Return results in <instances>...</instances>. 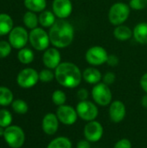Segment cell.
Instances as JSON below:
<instances>
[{
	"label": "cell",
	"mask_w": 147,
	"mask_h": 148,
	"mask_svg": "<svg viewBox=\"0 0 147 148\" xmlns=\"http://www.w3.org/2000/svg\"><path fill=\"white\" fill-rule=\"evenodd\" d=\"M49 40L53 46L58 49L68 47L75 37L73 25L65 19H58L50 27L49 31Z\"/></svg>",
	"instance_id": "cell-1"
},
{
	"label": "cell",
	"mask_w": 147,
	"mask_h": 148,
	"mask_svg": "<svg viewBox=\"0 0 147 148\" xmlns=\"http://www.w3.org/2000/svg\"><path fill=\"white\" fill-rule=\"evenodd\" d=\"M55 78L61 86L67 88H75L81 84L82 73L75 63L64 62H61L55 69Z\"/></svg>",
	"instance_id": "cell-2"
},
{
	"label": "cell",
	"mask_w": 147,
	"mask_h": 148,
	"mask_svg": "<svg viewBox=\"0 0 147 148\" xmlns=\"http://www.w3.org/2000/svg\"><path fill=\"white\" fill-rule=\"evenodd\" d=\"M131 8L129 4L122 2L113 3L108 11V20L114 26L123 24L129 17Z\"/></svg>",
	"instance_id": "cell-3"
},
{
	"label": "cell",
	"mask_w": 147,
	"mask_h": 148,
	"mask_svg": "<svg viewBox=\"0 0 147 148\" xmlns=\"http://www.w3.org/2000/svg\"><path fill=\"white\" fill-rule=\"evenodd\" d=\"M3 138L9 147L11 148H20L25 141L23 130L17 126H9L4 130Z\"/></svg>",
	"instance_id": "cell-4"
},
{
	"label": "cell",
	"mask_w": 147,
	"mask_h": 148,
	"mask_svg": "<svg viewBox=\"0 0 147 148\" xmlns=\"http://www.w3.org/2000/svg\"><path fill=\"white\" fill-rule=\"evenodd\" d=\"M92 97L96 104L105 107L111 104L113 95L108 85L104 82H99L92 89Z\"/></svg>",
	"instance_id": "cell-5"
},
{
	"label": "cell",
	"mask_w": 147,
	"mask_h": 148,
	"mask_svg": "<svg viewBox=\"0 0 147 148\" xmlns=\"http://www.w3.org/2000/svg\"><path fill=\"white\" fill-rule=\"evenodd\" d=\"M29 41L31 46L39 51L46 50L49 48L50 40L49 33L42 28H36L31 29L29 34Z\"/></svg>",
	"instance_id": "cell-6"
},
{
	"label": "cell",
	"mask_w": 147,
	"mask_h": 148,
	"mask_svg": "<svg viewBox=\"0 0 147 148\" xmlns=\"http://www.w3.org/2000/svg\"><path fill=\"white\" fill-rule=\"evenodd\" d=\"M76 112L78 117L85 121H95L99 114V109L97 106L89 101H79L76 105Z\"/></svg>",
	"instance_id": "cell-7"
},
{
	"label": "cell",
	"mask_w": 147,
	"mask_h": 148,
	"mask_svg": "<svg viewBox=\"0 0 147 148\" xmlns=\"http://www.w3.org/2000/svg\"><path fill=\"white\" fill-rule=\"evenodd\" d=\"M108 54L107 50L101 46H93L86 52V61L92 66H101L107 63Z\"/></svg>",
	"instance_id": "cell-8"
},
{
	"label": "cell",
	"mask_w": 147,
	"mask_h": 148,
	"mask_svg": "<svg viewBox=\"0 0 147 148\" xmlns=\"http://www.w3.org/2000/svg\"><path fill=\"white\" fill-rule=\"evenodd\" d=\"M39 81V73L34 69L27 68L20 71L17 75V84L23 88H30Z\"/></svg>",
	"instance_id": "cell-9"
},
{
	"label": "cell",
	"mask_w": 147,
	"mask_h": 148,
	"mask_svg": "<svg viewBox=\"0 0 147 148\" xmlns=\"http://www.w3.org/2000/svg\"><path fill=\"white\" fill-rule=\"evenodd\" d=\"M29 40V34L27 30L19 26L13 28L9 34V42L14 49H23L27 44Z\"/></svg>",
	"instance_id": "cell-10"
},
{
	"label": "cell",
	"mask_w": 147,
	"mask_h": 148,
	"mask_svg": "<svg viewBox=\"0 0 147 148\" xmlns=\"http://www.w3.org/2000/svg\"><path fill=\"white\" fill-rule=\"evenodd\" d=\"M56 116L59 121L66 126L74 125L77 121L78 114L76 109L69 105H62L57 108Z\"/></svg>",
	"instance_id": "cell-11"
},
{
	"label": "cell",
	"mask_w": 147,
	"mask_h": 148,
	"mask_svg": "<svg viewBox=\"0 0 147 148\" xmlns=\"http://www.w3.org/2000/svg\"><path fill=\"white\" fill-rule=\"evenodd\" d=\"M84 137L89 142H97L99 141L104 134V129L102 125L97 121H88L83 130Z\"/></svg>",
	"instance_id": "cell-12"
},
{
	"label": "cell",
	"mask_w": 147,
	"mask_h": 148,
	"mask_svg": "<svg viewBox=\"0 0 147 148\" xmlns=\"http://www.w3.org/2000/svg\"><path fill=\"white\" fill-rule=\"evenodd\" d=\"M52 9L56 17L59 19H66L73 11V4L71 0H54Z\"/></svg>",
	"instance_id": "cell-13"
},
{
	"label": "cell",
	"mask_w": 147,
	"mask_h": 148,
	"mask_svg": "<svg viewBox=\"0 0 147 148\" xmlns=\"http://www.w3.org/2000/svg\"><path fill=\"white\" fill-rule=\"evenodd\" d=\"M109 118L113 123H120L121 122L126 114V109L124 102L121 101H112L109 105Z\"/></svg>",
	"instance_id": "cell-14"
},
{
	"label": "cell",
	"mask_w": 147,
	"mask_h": 148,
	"mask_svg": "<svg viewBox=\"0 0 147 148\" xmlns=\"http://www.w3.org/2000/svg\"><path fill=\"white\" fill-rule=\"evenodd\" d=\"M61 54L56 48H48L42 56V62L47 69H55L61 63Z\"/></svg>",
	"instance_id": "cell-15"
},
{
	"label": "cell",
	"mask_w": 147,
	"mask_h": 148,
	"mask_svg": "<svg viewBox=\"0 0 147 148\" xmlns=\"http://www.w3.org/2000/svg\"><path fill=\"white\" fill-rule=\"evenodd\" d=\"M59 120L55 114L49 113L44 115L42 122V127L43 132L48 135H54L59 127Z\"/></svg>",
	"instance_id": "cell-16"
},
{
	"label": "cell",
	"mask_w": 147,
	"mask_h": 148,
	"mask_svg": "<svg viewBox=\"0 0 147 148\" xmlns=\"http://www.w3.org/2000/svg\"><path fill=\"white\" fill-rule=\"evenodd\" d=\"M82 79L88 84L95 85L99 83L102 79V75L99 69L94 67L87 68L82 72Z\"/></svg>",
	"instance_id": "cell-17"
},
{
	"label": "cell",
	"mask_w": 147,
	"mask_h": 148,
	"mask_svg": "<svg viewBox=\"0 0 147 148\" xmlns=\"http://www.w3.org/2000/svg\"><path fill=\"white\" fill-rule=\"evenodd\" d=\"M133 36L137 42L147 44V23H138L133 30Z\"/></svg>",
	"instance_id": "cell-18"
},
{
	"label": "cell",
	"mask_w": 147,
	"mask_h": 148,
	"mask_svg": "<svg viewBox=\"0 0 147 148\" xmlns=\"http://www.w3.org/2000/svg\"><path fill=\"white\" fill-rule=\"evenodd\" d=\"M113 36L119 41H127L133 36V30L128 26L121 24L116 26L113 30Z\"/></svg>",
	"instance_id": "cell-19"
},
{
	"label": "cell",
	"mask_w": 147,
	"mask_h": 148,
	"mask_svg": "<svg viewBox=\"0 0 147 148\" xmlns=\"http://www.w3.org/2000/svg\"><path fill=\"white\" fill-rule=\"evenodd\" d=\"M13 29L12 18L8 15L2 13L0 14V36L10 34Z\"/></svg>",
	"instance_id": "cell-20"
},
{
	"label": "cell",
	"mask_w": 147,
	"mask_h": 148,
	"mask_svg": "<svg viewBox=\"0 0 147 148\" xmlns=\"http://www.w3.org/2000/svg\"><path fill=\"white\" fill-rule=\"evenodd\" d=\"M39 23L44 28H50L55 23V15L50 10H43L38 16Z\"/></svg>",
	"instance_id": "cell-21"
},
{
	"label": "cell",
	"mask_w": 147,
	"mask_h": 148,
	"mask_svg": "<svg viewBox=\"0 0 147 148\" xmlns=\"http://www.w3.org/2000/svg\"><path fill=\"white\" fill-rule=\"evenodd\" d=\"M25 7L32 12H42L47 6L46 0H24Z\"/></svg>",
	"instance_id": "cell-22"
},
{
	"label": "cell",
	"mask_w": 147,
	"mask_h": 148,
	"mask_svg": "<svg viewBox=\"0 0 147 148\" xmlns=\"http://www.w3.org/2000/svg\"><path fill=\"white\" fill-rule=\"evenodd\" d=\"M47 148H72V142L67 137H57L52 140Z\"/></svg>",
	"instance_id": "cell-23"
},
{
	"label": "cell",
	"mask_w": 147,
	"mask_h": 148,
	"mask_svg": "<svg viewBox=\"0 0 147 148\" xmlns=\"http://www.w3.org/2000/svg\"><path fill=\"white\" fill-rule=\"evenodd\" d=\"M23 23L25 26L30 29L37 28V25L39 23L38 16L36 15L35 12L32 11H27L23 16Z\"/></svg>",
	"instance_id": "cell-24"
},
{
	"label": "cell",
	"mask_w": 147,
	"mask_h": 148,
	"mask_svg": "<svg viewBox=\"0 0 147 148\" xmlns=\"http://www.w3.org/2000/svg\"><path fill=\"white\" fill-rule=\"evenodd\" d=\"M17 58L23 64H29L34 60V53L31 49L27 48H23L19 50Z\"/></svg>",
	"instance_id": "cell-25"
},
{
	"label": "cell",
	"mask_w": 147,
	"mask_h": 148,
	"mask_svg": "<svg viewBox=\"0 0 147 148\" xmlns=\"http://www.w3.org/2000/svg\"><path fill=\"white\" fill-rule=\"evenodd\" d=\"M12 102V92L6 87H0V106H9Z\"/></svg>",
	"instance_id": "cell-26"
},
{
	"label": "cell",
	"mask_w": 147,
	"mask_h": 148,
	"mask_svg": "<svg viewBox=\"0 0 147 148\" xmlns=\"http://www.w3.org/2000/svg\"><path fill=\"white\" fill-rule=\"evenodd\" d=\"M11 105H12L13 110L16 114H26L28 112V109H29L28 104L24 101H23L21 99H17V100L13 101V102L11 103Z\"/></svg>",
	"instance_id": "cell-27"
},
{
	"label": "cell",
	"mask_w": 147,
	"mask_h": 148,
	"mask_svg": "<svg viewBox=\"0 0 147 148\" xmlns=\"http://www.w3.org/2000/svg\"><path fill=\"white\" fill-rule=\"evenodd\" d=\"M67 101V96H66V94L60 90V89H57L55 91L53 92L52 94V101L55 105L60 107L62 105H64L65 102Z\"/></svg>",
	"instance_id": "cell-28"
},
{
	"label": "cell",
	"mask_w": 147,
	"mask_h": 148,
	"mask_svg": "<svg viewBox=\"0 0 147 148\" xmlns=\"http://www.w3.org/2000/svg\"><path fill=\"white\" fill-rule=\"evenodd\" d=\"M12 121V115L6 109L0 110V127H8L10 126Z\"/></svg>",
	"instance_id": "cell-29"
},
{
	"label": "cell",
	"mask_w": 147,
	"mask_h": 148,
	"mask_svg": "<svg viewBox=\"0 0 147 148\" xmlns=\"http://www.w3.org/2000/svg\"><path fill=\"white\" fill-rule=\"evenodd\" d=\"M55 78V73L51 71V69H42L39 73V81L42 82H52Z\"/></svg>",
	"instance_id": "cell-30"
},
{
	"label": "cell",
	"mask_w": 147,
	"mask_h": 148,
	"mask_svg": "<svg viewBox=\"0 0 147 148\" xmlns=\"http://www.w3.org/2000/svg\"><path fill=\"white\" fill-rule=\"evenodd\" d=\"M11 51V45L9 42H0V58L7 57Z\"/></svg>",
	"instance_id": "cell-31"
},
{
	"label": "cell",
	"mask_w": 147,
	"mask_h": 148,
	"mask_svg": "<svg viewBox=\"0 0 147 148\" xmlns=\"http://www.w3.org/2000/svg\"><path fill=\"white\" fill-rule=\"evenodd\" d=\"M129 6L131 9L134 10H144L147 6L146 0H130Z\"/></svg>",
	"instance_id": "cell-32"
},
{
	"label": "cell",
	"mask_w": 147,
	"mask_h": 148,
	"mask_svg": "<svg viewBox=\"0 0 147 148\" xmlns=\"http://www.w3.org/2000/svg\"><path fill=\"white\" fill-rule=\"evenodd\" d=\"M116 80V75L113 72H107L103 76H102V81L105 84L110 86L114 83Z\"/></svg>",
	"instance_id": "cell-33"
},
{
	"label": "cell",
	"mask_w": 147,
	"mask_h": 148,
	"mask_svg": "<svg viewBox=\"0 0 147 148\" xmlns=\"http://www.w3.org/2000/svg\"><path fill=\"white\" fill-rule=\"evenodd\" d=\"M113 148H132V143L128 139H121L115 143Z\"/></svg>",
	"instance_id": "cell-34"
},
{
	"label": "cell",
	"mask_w": 147,
	"mask_h": 148,
	"mask_svg": "<svg viewBox=\"0 0 147 148\" xmlns=\"http://www.w3.org/2000/svg\"><path fill=\"white\" fill-rule=\"evenodd\" d=\"M77 98L80 100V101H87L88 99V96H89V93L88 91V89L86 88H80L78 91H77Z\"/></svg>",
	"instance_id": "cell-35"
},
{
	"label": "cell",
	"mask_w": 147,
	"mask_h": 148,
	"mask_svg": "<svg viewBox=\"0 0 147 148\" xmlns=\"http://www.w3.org/2000/svg\"><path fill=\"white\" fill-rule=\"evenodd\" d=\"M119 58L117 56L115 55H108V57H107V63L108 66L110 67H115L119 64Z\"/></svg>",
	"instance_id": "cell-36"
},
{
	"label": "cell",
	"mask_w": 147,
	"mask_h": 148,
	"mask_svg": "<svg viewBox=\"0 0 147 148\" xmlns=\"http://www.w3.org/2000/svg\"><path fill=\"white\" fill-rule=\"evenodd\" d=\"M139 84H140V87L142 88V89L145 91V93L147 94V73L144 74L140 80H139Z\"/></svg>",
	"instance_id": "cell-37"
},
{
	"label": "cell",
	"mask_w": 147,
	"mask_h": 148,
	"mask_svg": "<svg viewBox=\"0 0 147 148\" xmlns=\"http://www.w3.org/2000/svg\"><path fill=\"white\" fill-rule=\"evenodd\" d=\"M76 148H91V144L88 140H81L77 145H76Z\"/></svg>",
	"instance_id": "cell-38"
},
{
	"label": "cell",
	"mask_w": 147,
	"mask_h": 148,
	"mask_svg": "<svg viewBox=\"0 0 147 148\" xmlns=\"http://www.w3.org/2000/svg\"><path fill=\"white\" fill-rule=\"evenodd\" d=\"M141 104L143 106V108H147V94H146L143 97H142V100H141Z\"/></svg>",
	"instance_id": "cell-39"
},
{
	"label": "cell",
	"mask_w": 147,
	"mask_h": 148,
	"mask_svg": "<svg viewBox=\"0 0 147 148\" xmlns=\"http://www.w3.org/2000/svg\"><path fill=\"white\" fill-rule=\"evenodd\" d=\"M4 127H0V137L1 136H3V134H4Z\"/></svg>",
	"instance_id": "cell-40"
},
{
	"label": "cell",
	"mask_w": 147,
	"mask_h": 148,
	"mask_svg": "<svg viewBox=\"0 0 147 148\" xmlns=\"http://www.w3.org/2000/svg\"><path fill=\"white\" fill-rule=\"evenodd\" d=\"M146 1H147V0H146Z\"/></svg>",
	"instance_id": "cell-41"
}]
</instances>
